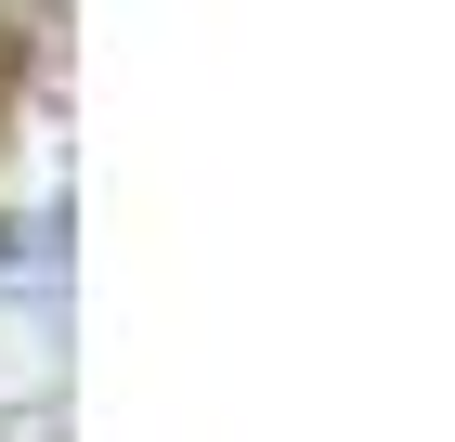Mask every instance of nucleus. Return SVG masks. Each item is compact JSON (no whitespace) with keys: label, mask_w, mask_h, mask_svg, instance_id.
Masks as SVG:
<instances>
[{"label":"nucleus","mask_w":455,"mask_h":442,"mask_svg":"<svg viewBox=\"0 0 455 442\" xmlns=\"http://www.w3.org/2000/svg\"><path fill=\"white\" fill-rule=\"evenodd\" d=\"M13 92H27V52H13V27H0V131H13Z\"/></svg>","instance_id":"1"}]
</instances>
